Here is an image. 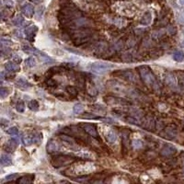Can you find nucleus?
<instances>
[{
    "label": "nucleus",
    "instance_id": "obj_47",
    "mask_svg": "<svg viewBox=\"0 0 184 184\" xmlns=\"http://www.w3.org/2000/svg\"><path fill=\"white\" fill-rule=\"evenodd\" d=\"M180 3H181V5L184 6V0H180Z\"/></svg>",
    "mask_w": 184,
    "mask_h": 184
},
{
    "label": "nucleus",
    "instance_id": "obj_8",
    "mask_svg": "<svg viewBox=\"0 0 184 184\" xmlns=\"http://www.w3.org/2000/svg\"><path fill=\"white\" fill-rule=\"evenodd\" d=\"M60 148H61L60 144L57 142V141H55L54 139H50L48 141V143H47V145H46V149L49 153L58 152V151L60 150Z\"/></svg>",
    "mask_w": 184,
    "mask_h": 184
},
{
    "label": "nucleus",
    "instance_id": "obj_16",
    "mask_svg": "<svg viewBox=\"0 0 184 184\" xmlns=\"http://www.w3.org/2000/svg\"><path fill=\"white\" fill-rule=\"evenodd\" d=\"M175 152H176V149L174 148V147L169 145H166L161 151V155L163 157H169V155H173Z\"/></svg>",
    "mask_w": 184,
    "mask_h": 184
},
{
    "label": "nucleus",
    "instance_id": "obj_27",
    "mask_svg": "<svg viewBox=\"0 0 184 184\" xmlns=\"http://www.w3.org/2000/svg\"><path fill=\"white\" fill-rule=\"evenodd\" d=\"M29 109L31 110V111H37L38 110H39V102H38L37 100H32L29 102Z\"/></svg>",
    "mask_w": 184,
    "mask_h": 184
},
{
    "label": "nucleus",
    "instance_id": "obj_6",
    "mask_svg": "<svg viewBox=\"0 0 184 184\" xmlns=\"http://www.w3.org/2000/svg\"><path fill=\"white\" fill-rule=\"evenodd\" d=\"M82 128L85 130V132L88 134L92 136V137L94 138H98V132H97V129L96 127L94 126L93 124H81Z\"/></svg>",
    "mask_w": 184,
    "mask_h": 184
},
{
    "label": "nucleus",
    "instance_id": "obj_37",
    "mask_svg": "<svg viewBox=\"0 0 184 184\" xmlns=\"http://www.w3.org/2000/svg\"><path fill=\"white\" fill-rule=\"evenodd\" d=\"M8 90H7V88H1V89H0V96H1L2 98H5L7 95H8Z\"/></svg>",
    "mask_w": 184,
    "mask_h": 184
},
{
    "label": "nucleus",
    "instance_id": "obj_40",
    "mask_svg": "<svg viewBox=\"0 0 184 184\" xmlns=\"http://www.w3.org/2000/svg\"><path fill=\"white\" fill-rule=\"evenodd\" d=\"M77 80L78 86L84 88V86H85V78L83 77V75H79V77H77Z\"/></svg>",
    "mask_w": 184,
    "mask_h": 184
},
{
    "label": "nucleus",
    "instance_id": "obj_11",
    "mask_svg": "<svg viewBox=\"0 0 184 184\" xmlns=\"http://www.w3.org/2000/svg\"><path fill=\"white\" fill-rule=\"evenodd\" d=\"M15 85L17 88L21 89V90H26V89L30 88L31 87V85L28 82L24 77H18L15 81Z\"/></svg>",
    "mask_w": 184,
    "mask_h": 184
},
{
    "label": "nucleus",
    "instance_id": "obj_38",
    "mask_svg": "<svg viewBox=\"0 0 184 184\" xmlns=\"http://www.w3.org/2000/svg\"><path fill=\"white\" fill-rule=\"evenodd\" d=\"M10 49L7 48V47H5L3 44H2V47H1V54L2 55H8L9 54H10Z\"/></svg>",
    "mask_w": 184,
    "mask_h": 184
},
{
    "label": "nucleus",
    "instance_id": "obj_3",
    "mask_svg": "<svg viewBox=\"0 0 184 184\" xmlns=\"http://www.w3.org/2000/svg\"><path fill=\"white\" fill-rule=\"evenodd\" d=\"M75 159V158L68 155H57L53 158L51 163L54 168H61L73 163Z\"/></svg>",
    "mask_w": 184,
    "mask_h": 184
},
{
    "label": "nucleus",
    "instance_id": "obj_12",
    "mask_svg": "<svg viewBox=\"0 0 184 184\" xmlns=\"http://www.w3.org/2000/svg\"><path fill=\"white\" fill-rule=\"evenodd\" d=\"M108 50V43L106 41H98L97 45L95 46V54H102Z\"/></svg>",
    "mask_w": 184,
    "mask_h": 184
},
{
    "label": "nucleus",
    "instance_id": "obj_4",
    "mask_svg": "<svg viewBox=\"0 0 184 184\" xmlns=\"http://www.w3.org/2000/svg\"><path fill=\"white\" fill-rule=\"evenodd\" d=\"M114 65H112L111 63H107V62H96L93 63L90 67V69L93 73L96 74H103L108 72L109 70H111V68H113Z\"/></svg>",
    "mask_w": 184,
    "mask_h": 184
},
{
    "label": "nucleus",
    "instance_id": "obj_7",
    "mask_svg": "<svg viewBox=\"0 0 184 184\" xmlns=\"http://www.w3.org/2000/svg\"><path fill=\"white\" fill-rule=\"evenodd\" d=\"M38 32V27L35 26V25H31V26H29L27 27L25 31H24V33L27 37V39L29 41H33L34 38L37 34Z\"/></svg>",
    "mask_w": 184,
    "mask_h": 184
},
{
    "label": "nucleus",
    "instance_id": "obj_33",
    "mask_svg": "<svg viewBox=\"0 0 184 184\" xmlns=\"http://www.w3.org/2000/svg\"><path fill=\"white\" fill-rule=\"evenodd\" d=\"M32 139H33V143H35L37 145H40L41 142V134L40 133H37L36 134H34Z\"/></svg>",
    "mask_w": 184,
    "mask_h": 184
},
{
    "label": "nucleus",
    "instance_id": "obj_2",
    "mask_svg": "<svg viewBox=\"0 0 184 184\" xmlns=\"http://www.w3.org/2000/svg\"><path fill=\"white\" fill-rule=\"evenodd\" d=\"M92 37V32L88 29H81L77 31H74L72 33L73 43L75 46H79L88 42Z\"/></svg>",
    "mask_w": 184,
    "mask_h": 184
},
{
    "label": "nucleus",
    "instance_id": "obj_42",
    "mask_svg": "<svg viewBox=\"0 0 184 184\" xmlns=\"http://www.w3.org/2000/svg\"><path fill=\"white\" fill-rule=\"evenodd\" d=\"M175 32H176V30H175V28H174L173 26H169L168 28V33L169 35H173V34H175Z\"/></svg>",
    "mask_w": 184,
    "mask_h": 184
},
{
    "label": "nucleus",
    "instance_id": "obj_20",
    "mask_svg": "<svg viewBox=\"0 0 184 184\" xmlns=\"http://www.w3.org/2000/svg\"><path fill=\"white\" fill-rule=\"evenodd\" d=\"M129 131L128 130H124L122 134V145H124V148H128L129 147Z\"/></svg>",
    "mask_w": 184,
    "mask_h": 184
},
{
    "label": "nucleus",
    "instance_id": "obj_10",
    "mask_svg": "<svg viewBox=\"0 0 184 184\" xmlns=\"http://www.w3.org/2000/svg\"><path fill=\"white\" fill-rule=\"evenodd\" d=\"M104 100L108 104H122V105H126L129 104V101H127L124 98H117V97H105Z\"/></svg>",
    "mask_w": 184,
    "mask_h": 184
},
{
    "label": "nucleus",
    "instance_id": "obj_25",
    "mask_svg": "<svg viewBox=\"0 0 184 184\" xmlns=\"http://www.w3.org/2000/svg\"><path fill=\"white\" fill-rule=\"evenodd\" d=\"M24 18H23L21 15H17L15 18H13V24L15 25V26H21L23 23H24Z\"/></svg>",
    "mask_w": 184,
    "mask_h": 184
},
{
    "label": "nucleus",
    "instance_id": "obj_5",
    "mask_svg": "<svg viewBox=\"0 0 184 184\" xmlns=\"http://www.w3.org/2000/svg\"><path fill=\"white\" fill-rule=\"evenodd\" d=\"M120 75L124 78L127 81H129L131 83H134V84H137L138 82V79L136 77V75H134V72L130 71V70H125V71H121L120 72Z\"/></svg>",
    "mask_w": 184,
    "mask_h": 184
},
{
    "label": "nucleus",
    "instance_id": "obj_22",
    "mask_svg": "<svg viewBox=\"0 0 184 184\" xmlns=\"http://www.w3.org/2000/svg\"><path fill=\"white\" fill-rule=\"evenodd\" d=\"M106 139L109 143L113 144V143H115L117 140V134H115V132H113L112 130H110L106 134Z\"/></svg>",
    "mask_w": 184,
    "mask_h": 184
},
{
    "label": "nucleus",
    "instance_id": "obj_31",
    "mask_svg": "<svg viewBox=\"0 0 184 184\" xmlns=\"http://www.w3.org/2000/svg\"><path fill=\"white\" fill-rule=\"evenodd\" d=\"M16 110L18 112H24V111H25V103L23 101H18L16 104Z\"/></svg>",
    "mask_w": 184,
    "mask_h": 184
},
{
    "label": "nucleus",
    "instance_id": "obj_30",
    "mask_svg": "<svg viewBox=\"0 0 184 184\" xmlns=\"http://www.w3.org/2000/svg\"><path fill=\"white\" fill-rule=\"evenodd\" d=\"M132 145H133V147L135 148V149H139V148H142L143 147V142L141 140H138V139H134L132 141Z\"/></svg>",
    "mask_w": 184,
    "mask_h": 184
},
{
    "label": "nucleus",
    "instance_id": "obj_28",
    "mask_svg": "<svg viewBox=\"0 0 184 184\" xmlns=\"http://www.w3.org/2000/svg\"><path fill=\"white\" fill-rule=\"evenodd\" d=\"M173 59L177 61V62H182L184 60V54L182 52H176V53L173 54Z\"/></svg>",
    "mask_w": 184,
    "mask_h": 184
},
{
    "label": "nucleus",
    "instance_id": "obj_15",
    "mask_svg": "<svg viewBox=\"0 0 184 184\" xmlns=\"http://www.w3.org/2000/svg\"><path fill=\"white\" fill-rule=\"evenodd\" d=\"M21 49H22V51L24 52V53H26V54H35V55H38V56H39V55L41 54L39 50H37L36 48H34V47H32V46H31V45H28V44L22 45V46H21Z\"/></svg>",
    "mask_w": 184,
    "mask_h": 184
},
{
    "label": "nucleus",
    "instance_id": "obj_34",
    "mask_svg": "<svg viewBox=\"0 0 184 184\" xmlns=\"http://www.w3.org/2000/svg\"><path fill=\"white\" fill-rule=\"evenodd\" d=\"M60 137L62 138L64 141H65V142H67V143H69V144H74V143H75L74 139H73V138H71V137H69V136H67V135L61 134V135H60Z\"/></svg>",
    "mask_w": 184,
    "mask_h": 184
},
{
    "label": "nucleus",
    "instance_id": "obj_44",
    "mask_svg": "<svg viewBox=\"0 0 184 184\" xmlns=\"http://www.w3.org/2000/svg\"><path fill=\"white\" fill-rule=\"evenodd\" d=\"M13 60L14 61H15V63H20L21 62V58H20V55H18V54H14L13 55Z\"/></svg>",
    "mask_w": 184,
    "mask_h": 184
},
{
    "label": "nucleus",
    "instance_id": "obj_19",
    "mask_svg": "<svg viewBox=\"0 0 184 184\" xmlns=\"http://www.w3.org/2000/svg\"><path fill=\"white\" fill-rule=\"evenodd\" d=\"M5 68H6L7 71L8 72H18L20 71V67H18L16 65V63H12V62H8L5 65Z\"/></svg>",
    "mask_w": 184,
    "mask_h": 184
},
{
    "label": "nucleus",
    "instance_id": "obj_1",
    "mask_svg": "<svg viewBox=\"0 0 184 184\" xmlns=\"http://www.w3.org/2000/svg\"><path fill=\"white\" fill-rule=\"evenodd\" d=\"M139 71V75L141 77V79L143 80L144 83L148 87L154 88H158V81L157 78H155L154 73L152 72L148 67H145V65H143V67H140L138 68Z\"/></svg>",
    "mask_w": 184,
    "mask_h": 184
},
{
    "label": "nucleus",
    "instance_id": "obj_9",
    "mask_svg": "<svg viewBox=\"0 0 184 184\" xmlns=\"http://www.w3.org/2000/svg\"><path fill=\"white\" fill-rule=\"evenodd\" d=\"M18 145V140L17 138H11L6 143L4 149L5 151H7V153H12L13 151H15Z\"/></svg>",
    "mask_w": 184,
    "mask_h": 184
},
{
    "label": "nucleus",
    "instance_id": "obj_36",
    "mask_svg": "<svg viewBox=\"0 0 184 184\" xmlns=\"http://www.w3.org/2000/svg\"><path fill=\"white\" fill-rule=\"evenodd\" d=\"M7 134L10 135H17L18 134V130L17 127H11L7 130Z\"/></svg>",
    "mask_w": 184,
    "mask_h": 184
},
{
    "label": "nucleus",
    "instance_id": "obj_14",
    "mask_svg": "<svg viewBox=\"0 0 184 184\" xmlns=\"http://www.w3.org/2000/svg\"><path fill=\"white\" fill-rule=\"evenodd\" d=\"M165 81H166V83H167L171 88L176 89L177 81H176L175 77H174V75H173L171 73H168V74L166 75V77H165Z\"/></svg>",
    "mask_w": 184,
    "mask_h": 184
},
{
    "label": "nucleus",
    "instance_id": "obj_21",
    "mask_svg": "<svg viewBox=\"0 0 184 184\" xmlns=\"http://www.w3.org/2000/svg\"><path fill=\"white\" fill-rule=\"evenodd\" d=\"M0 162H1V165L2 166H10V165L12 164V160L10 158V157H9L8 155L7 154H3L1 155V159H0Z\"/></svg>",
    "mask_w": 184,
    "mask_h": 184
},
{
    "label": "nucleus",
    "instance_id": "obj_23",
    "mask_svg": "<svg viewBox=\"0 0 184 184\" xmlns=\"http://www.w3.org/2000/svg\"><path fill=\"white\" fill-rule=\"evenodd\" d=\"M81 118L82 119H88V120H101V117L98 116L96 114H93V113L90 112H85V113H81Z\"/></svg>",
    "mask_w": 184,
    "mask_h": 184
},
{
    "label": "nucleus",
    "instance_id": "obj_29",
    "mask_svg": "<svg viewBox=\"0 0 184 184\" xmlns=\"http://www.w3.org/2000/svg\"><path fill=\"white\" fill-rule=\"evenodd\" d=\"M25 65H26V67H35L36 61H35L34 57H29V58H27V59L25 60Z\"/></svg>",
    "mask_w": 184,
    "mask_h": 184
},
{
    "label": "nucleus",
    "instance_id": "obj_39",
    "mask_svg": "<svg viewBox=\"0 0 184 184\" xmlns=\"http://www.w3.org/2000/svg\"><path fill=\"white\" fill-rule=\"evenodd\" d=\"M44 12V7H40L39 8L37 9V15H36V18H38V20H40V18H41L42 14H43Z\"/></svg>",
    "mask_w": 184,
    "mask_h": 184
},
{
    "label": "nucleus",
    "instance_id": "obj_46",
    "mask_svg": "<svg viewBox=\"0 0 184 184\" xmlns=\"http://www.w3.org/2000/svg\"><path fill=\"white\" fill-rule=\"evenodd\" d=\"M30 1L32 2V3H35V4H39V3L41 2V0H30Z\"/></svg>",
    "mask_w": 184,
    "mask_h": 184
},
{
    "label": "nucleus",
    "instance_id": "obj_43",
    "mask_svg": "<svg viewBox=\"0 0 184 184\" xmlns=\"http://www.w3.org/2000/svg\"><path fill=\"white\" fill-rule=\"evenodd\" d=\"M1 42H2L3 45H6V46L12 44V41L10 40H6L5 38H2V39H1Z\"/></svg>",
    "mask_w": 184,
    "mask_h": 184
},
{
    "label": "nucleus",
    "instance_id": "obj_13",
    "mask_svg": "<svg viewBox=\"0 0 184 184\" xmlns=\"http://www.w3.org/2000/svg\"><path fill=\"white\" fill-rule=\"evenodd\" d=\"M22 13L27 18H31L34 14V7L31 4H25L24 6L22 7Z\"/></svg>",
    "mask_w": 184,
    "mask_h": 184
},
{
    "label": "nucleus",
    "instance_id": "obj_41",
    "mask_svg": "<svg viewBox=\"0 0 184 184\" xmlns=\"http://www.w3.org/2000/svg\"><path fill=\"white\" fill-rule=\"evenodd\" d=\"M46 84L48 85L49 87H52V88H54V87H56V85H57L54 79H49L48 81H46Z\"/></svg>",
    "mask_w": 184,
    "mask_h": 184
},
{
    "label": "nucleus",
    "instance_id": "obj_45",
    "mask_svg": "<svg viewBox=\"0 0 184 184\" xmlns=\"http://www.w3.org/2000/svg\"><path fill=\"white\" fill-rule=\"evenodd\" d=\"M16 177H18V174H10V175L7 176L6 178H5V180L6 181H10V180H13V179H15Z\"/></svg>",
    "mask_w": 184,
    "mask_h": 184
},
{
    "label": "nucleus",
    "instance_id": "obj_32",
    "mask_svg": "<svg viewBox=\"0 0 184 184\" xmlns=\"http://www.w3.org/2000/svg\"><path fill=\"white\" fill-rule=\"evenodd\" d=\"M67 93L69 94V95H71L73 97H75L77 95V88H74V87H71V86H69L67 88Z\"/></svg>",
    "mask_w": 184,
    "mask_h": 184
},
{
    "label": "nucleus",
    "instance_id": "obj_24",
    "mask_svg": "<svg viewBox=\"0 0 184 184\" xmlns=\"http://www.w3.org/2000/svg\"><path fill=\"white\" fill-rule=\"evenodd\" d=\"M143 126L145 129H151V127H154L155 121L153 120V118H147L145 121L143 122Z\"/></svg>",
    "mask_w": 184,
    "mask_h": 184
},
{
    "label": "nucleus",
    "instance_id": "obj_26",
    "mask_svg": "<svg viewBox=\"0 0 184 184\" xmlns=\"http://www.w3.org/2000/svg\"><path fill=\"white\" fill-rule=\"evenodd\" d=\"M83 111H84V105L81 104V103H77V104H75L73 108V111H74L75 114H77V115L81 114V113L83 112Z\"/></svg>",
    "mask_w": 184,
    "mask_h": 184
},
{
    "label": "nucleus",
    "instance_id": "obj_35",
    "mask_svg": "<svg viewBox=\"0 0 184 184\" xmlns=\"http://www.w3.org/2000/svg\"><path fill=\"white\" fill-rule=\"evenodd\" d=\"M23 143L26 145H30L33 143V139H32V137H30V136H25V137H23Z\"/></svg>",
    "mask_w": 184,
    "mask_h": 184
},
{
    "label": "nucleus",
    "instance_id": "obj_18",
    "mask_svg": "<svg viewBox=\"0 0 184 184\" xmlns=\"http://www.w3.org/2000/svg\"><path fill=\"white\" fill-rule=\"evenodd\" d=\"M151 21H152V15H151V13L149 12V11H147V12H145V14H144V16H143V18H141V24L142 25H149L150 23H151Z\"/></svg>",
    "mask_w": 184,
    "mask_h": 184
},
{
    "label": "nucleus",
    "instance_id": "obj_17",
    "mask_svg": "<svg viewBox=\"0 0 184 184\" xmlns=\"http://www.w3.org/2000/svg\"><path fill=\"white\" fill-rule=\"evenodd\" d=\"M34 180L33 175H28V176H24V177H20L18 180L17 181V183L20 184H29V183H32Z\"/></svg>",
    "mask_w": 184,
    "mask_h": 184
}]
</instances>
